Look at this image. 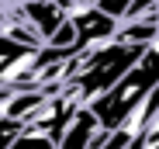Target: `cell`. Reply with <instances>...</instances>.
Here are the masks:
<instances>
[{"mask_svg":"<svg viewBox=\"0 0 159 149\" xmlns=\"http://www.w3.org/2000/svg\"><path fill=\"white\" fill-rule=\"evenodd\" d=\"M156 17H159V11H156Z\"/></svg>","mask_w":159,"mask_h":149,"instance_id":"5","label":"cell"},{"mask_svg":"<svg viewBox=\"0 0 159 149\" xmlns=\"http://www.w3.org/2000/svg\"><path fill=\"white\" fill-rule=\"evenodd\" d=\"M145 52V45L139 42H125V38H111V42H100L93 49H87V52H80L73 59V69H69V80L62 87H69L76 94L80 104H90L93 97L107 94L125 73L131 69V63H135L139 56Z\"/></svg>","mask_w":159,"mask_h":149,"instance_id":"1","label":"cell"},{"mask_svg":"<svg viewBox=\"0 0 159 149\" xmlns=\"http://www.w3.org/2000/svg\"><path fill=\"white\" fill-rule=\"evenodd\" d=\"M21 128H24V121H17V118H7V114H0V149H7L17 135H21Z\"/></svg>","mask_w":159,"mask_h":149,"instance_id":"3","label":"cell"},{"mask_svg":"<svg viewBox=\"0 0 159 149\" xmlns=\"http://www.w3.org/2000/svg\"><path fill=\"white\" fill-rule=\"evenodd\" d=\"M93 7H100L104 14H111V17L125 21V14H128V7H131V0H93Z\"/></svg>","mask_w":159,"mask_h":149,"instance_id":"4","label":"cell"},{"mask_svg":"<svg viewBox=\"0 0 159 149\" xmlns=\"http://www.w3.org/2000/svg\"><path fill=\"white\" fill-rule=\"evenodd\" d=\"M56 146H59V135H52V132H45L38 125H24L21 135L7 149H56Z\"/></svg>","mask_w":159,"mask_h":149,"instance_id":"2","label":"cell"}]
</instances>
